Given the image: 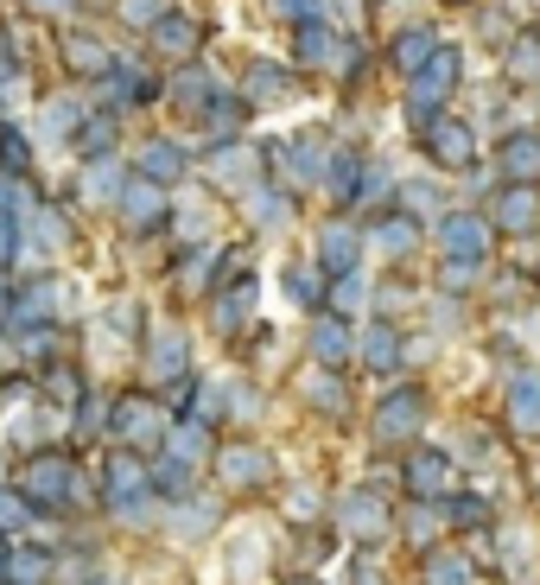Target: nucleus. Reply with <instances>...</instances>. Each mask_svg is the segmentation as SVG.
Wrapping results in <instances>:
<instances>
[{
  "label": "nucleus",
  "mask_w": 540,
  "mask_h": 585,
  "mask_svg": "<svg viewBox=\"0 0 540 585\" xmlns=\"http://www.w3.org/2000/svg\"><path fill=\"white\" fill-rule=\"evenodd\" d=\"M159 402H121L115 407V439H128V433H141V445H153V433H159Z\"/></svg>",
  "instance_id": "3"
},
{
  "label": "nucleus",
  "mask_w": 540,
  "mask_h": 585,
  "mask_svg": "<svg viewBox=\"0 0 540 585\" xmlns=\"http://www.w3.org/2000/svg\"><path fill=\"white\" fill-rule=\"evenodd\" d=\"M445 249H452V255H477V249H483V223H470V217L445 223Z\"/></svg>",
  "instance_id": "8"
},
{
  "label": "nucleus",
  "mask_w": 540,
  "mask_h": 585,
  "mask_svg": "<svg viewBox=\"0 0 540 585\" xmlns=\"http://www.w3.org/2000/svg\"><path fill=\"white\" fill-rule=\"evenodd\" d=\"M407 483H413L420 497H439V483H445V458H439V452H420V458L407 465Z\"/></svg>",
  "instance_id": "6"
},
{
  "label": "nucleus",
  "mask_w": 540,
  "mask_h": 585,
  "mask_svg": "<svg viewBox=\"0 0 540 585\" xmlns=\"http://www.w3.org/2000/svg\"><path fill=\"white\" fill-rule=\"evenodd\" d=\"M0 566H7V548H0Z\"/></svg>",
  "instance_id": "16"
},
{
  "label": "nucleus",
  "mask_w": 540,
  "mask_h": 585,
  "mask_svg": "<svg viewBox=\"0 0 540 585\" xmlns=\"http://www.w3.org/2000/svg\"><path fill=\"white\" fill-rule=\"evenodd\" d=\"M51 395H58V402H71V395H76V375H71V369H58V375H51Z\"/></svg>",
  "instance_id": "15"
},
{
  "label": "nucleus",
  "mask_w": 540,
  "mask_h": 585,
  "mask_svg": "<svg viewBox=\"0 0 540 585\" xmlns=\"http://www.w3.org/2000/svg\"><path fill=\"white\" fill-rule=\"evenodd\" d=\"M312 350H319V363H344V357H350V325H331V319H324V325L312 331Z\"/></svg>",
  "instance_id": "5"
},
{
  "label": "nucleus",
  "mask_w": 540,
  "mask_h": 585,
  "mask_svg": "<svg viewBox=\"0 0 540 585\" xmlns=\"http://www.w3.org/2000/svg\"><path fill=\"white\" fill-rule=\"evenodd\" d=\"M508 402H515V427H528V433H535V427H540V382H515V395H508Z\"/></svg>",
  "instance_id": "9"
},
{
  "label": "nucleus",
  "mask_w": 540,
  "mask_h": 585,
  "mask_svg": "<svg viewBox=\"0 0 540 585\" xmlns=\"http://www.w3.org/2000/svg\"><path fill=\"white\" fill-rule=\"evenodd\" d=\"M432 585H470V566L458 553H445V560H432Z\"/></svg>",
  "instance_id": "11"
},
{
  "label": "nucleus",
  "mask_w": 540,
  "mask_h": 585,
  "mask_svg": "<svg viewBox=\"0 0 540 585\" xmlns=\"http://www.w3.org/2000/svg\"><path fill=\"white\" fill-rule=\"evenodd\" d=\"M420 414H427V402H420V389H395L388 402H382V439H400V433H413L420 427Z\"/></svg>",
  "instance_id": "2"
},
{
  "label": "nucleus",
  "mask_w": 540,
  "mask_h": 585,
  "mask_svg": "<svg viewBox=\"0 0 540 585\" xmlns=\"http://www.w3.org/2000/svg\"><path fill=\"white\" fill-rule=\"evenodd\" d=\"M0 159H7V166H26V146L13 141V128H0Z\"/></svg>",
  "instance_id": "13"
},
{
  "label": "nucleus",
  "mask_w": 540,
  "mask_h": 585,
  "mask_svg": "<svg viewBox=\"0 0 540 585\" xmlns=\"http://www.w3.org/2000/svg\"><path fill=\"white\" fill-rule=\"evenodd\" d=\"M337 522L357 528V535H369V528H382V510H375V497H350V503L337 510Z\"/></svg>",
  "instance_id": "7"
},
{
  "label": "nucleus",
  "mask_w": 540,
  "mask_h": 585,
  "mask_svg": "<svg viewBox=\"0 0 540 585\" xmlns=\"http://www.w3.org/2000/svg\"><path fill=\"white\" fill-rule=\"evenodd\" d=\"M0 306H7V292H0Z\"/></svg>",
  "instance_id": "17"
},
{
  "label": "nucleus",
  "mask_w": 540,
  "mask_h": 585,
  "mask_svg": "<svg viewBox=\"0 0 540 585\" xmlns=\"http://www.w3.org/2000/svg\"><path fill=\"white\" fill-rule=\"evenodd\" d=\"M350 255H357L350 229H331V242H324V261H331V267H350Z\"/></svg>",
  "instance_id": "12"
},
{
  "label": "nucleus",
  "mask_w": 540,
  "mask_h": 585,
  "mask_svg": "<svg viewBox=\"0 0 540 585\" xmlns=\"http://www.w3.org/2000/svg\"><path fill=\"white\" fill-rule=\"evenodd\" d=\"M267 471H274V465H267V452H254V445H229V452H223V477H229V483H267Z\"/></svg>",
  "instance_id": "4"
},
{
  "label": "nucleus",
  "mask_w": 540,
  "mask_h": 585,
  "mask_svg": "<svg viewBox=\"0 0 540 585\" xmlns=\"http://www.w3.org/2000/svg\"><path fill=\"white\" fill-rule=\"evenodd\" d=\"M0 522H7V528H20V522H26V503H20V497H7V490H0Z\"/></svg>",
  "instance_id": "14"
},
{
  "label": "nucleus",
  "mask_w": 540,
  "mask_h": 585,
  "mask_svg": "<svg viewBox=\"0 0 540 585\" xmlns=\"http://www.w3.org/2000/svg\"><path fill=\"white\" fill-rule=\"evenodd\" d=\"M400 363V337L395 331H369V369H395Z\"/></svg>",
  "instance_id": "10"
},
{
  "label": "nucleus",
  "mask_w": 540,
  "mask_h": 585,
  "mask_svg": "<svg viewBox=\"0 0 540 585\" xmlns=\"http://www.w3.org/2000/svg\"><path fill=\"white\" fill-rule=\"evenodd\" d=\"M71 490H76V471L64 458H33V465H26V497H33V503H64Z\"/></svg>",
  "instance_id": "1"
}]
</instances>
